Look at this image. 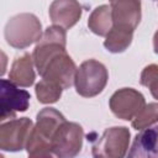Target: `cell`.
Returning <instances> with one entry per match:
<instances>
[{
  "label": "cell",
  "mask_w": 158,
  "mask_h": 158,
  "mask_svg": "<svg viewBox=\"0 0 158 158\" xmlns=\"http://www.w3.org/2000/svg\"><path fill=\"white\" fill-rule=\"evenodd\" d=\"M149 91H151V94H152V96L154 98V99H157L158 100V80L157 81H154L149 88Z\"/></svg>",
  "instance_id": "cell-21"
},
{
  "label": "cell",
  "mask_w": 158,
  "mask_h": 158,
  "mask_svg": "<svg viewBox=\"0 0 158 158\" xmlns=\"http://www.w3.org/2000/svg\"><path fill=\"white\" fill-rule=\"evenodd\" d=\"M32 128V121L28 117L2 122L0 126V148L6 152H20L26 149Z\"/></svg>",
  "instance_id": "cell-6"
},
{
  "label": "cell",
  "mask_w": 158,
  "mask_h": 158,
  "mask_svg": "<svg viewBox=\"0 0 158 158\" xmlns=\"http://www.w3.org/2000/svg\"><path fill=\"white\" fill-rule=\"evenodd\" d=\"M77 67L73 59L69 57L67 51L58 53L54 56L44 67L43 72L41 73L42 79L53 81L62 86V89H68L74 84Z\"/></svg>",
  "instance_id": "cell-8"
},
{
  "label": "cell",
  "mask_w": 158,
  "mask_h": 158,
  "mask_svg": "<svg viewBox=\"0 0 158 158\" xmlns=\"http://www.w3.org/2000/svg\"><path fill=\"white\" fill-rule=\"evenodd\" d=\"M130 131L125 126L106 128L93 144L94 158H125L130 144Z\"/></svg>",
  "instance_id": "cell-4"
},
{
  "label": "cell",
  "mask_w": 158,
  "mask_h": 158,
  "mask_svg": "<svg viewBox=\"0 0 158 158\" xmlns=\"http://www.w3.org/2000/svg\"><path fill=\"white\" fill-rule=\"evenodd\" d=\"M33 64V58L30 53H23L20 57H16L9 73V80L17 86H31L36 79Z\"/></svg>",
  "instance_id": "cell-14"
},
{
  "label": "cell",
  "mask_w": 158,
  "mask_h": 158,
  "mask_svg": "<svg viewBox=\"0 0 158 158\" xmlns=\"http://www.w3.org/2000/svg\"><path fill=\"white\" fill-rule=\"evenodd\" d=\"M35 91H36L37 100L41 104H53L60 99L63 89L62 86H59L53 81L42 79L40 83L36 84Z\"/></svg>",
  "instance_id": "cell-17"
},
{
  "label": "cell",
  "mask_w": 158,
  "mask_h": 158,
  "mask_svg": "<svg viewBox=\"0 0 158 158\" xmlns=\"http://www.w3.org/2000/svg\"><path fill=\"white\" fill-rule=\"evenodd\" d=\"M28 153V158H53L51 148H37Z\"/></svg>",
  "instance_id": "cell-20"
},
{
  "label": "cell",
  "mask_w": 158,
  "mask_h": 158,
  "mask_svg": "<svg viewBox=\"0 0 158 158\" xmlns=\"http://www.w3.org/2000/svg\"><path fill=\"white\" fill-rule=\"evenodd\" d=\"M83 138V127L77 122L65 121L56 131L51 141L52 153L57 158H75L81 149Z\"/></svg>",
  "instance_id": "cell-5"
},
{
  "label": "cell",
  "mask_w": 158,
  "mask_h": 158,
  "mask_svg": "<svg viewBox=\"0 0 158 158\" xmlns=\"http://www.w3.org/2000/svg\"><path fill=\"white\" fill-rule=\"evenodd\" d=\"M132 37L133 31L112 26L104 41V47L111 53H121L128 48L132 42Z\"/></svg>",
  "instance_id": "cell-16"
},
{
  "label": "cell",
  "mask_w": 158,
  "mask_h": 158,
  "mask_svg": "<svg viewBox=\"0 0 158 158\" xmlns=\"http://www.w3.org/2000/svg\"><path fill=\"white\" fill-rule=\"evenodd\" d=\"M157 80H158V65L157 64H149V65L144 67V69L141 73V78H139L141 85L149 88Z\"/></svg>",
  "instance_id": "cell-19"
},
{
  "label": "cell",
  "mask_w": 158,
  "mask_h": 158,
  "mask_svg": "<svg viewBox=\"0 0 158 158\" xmlns=\"http://www.w3.org/2000/svg\"><path fill=\"white\" fill-rule=\"evenodd\" d=\"M88 27L93 33L106 37L110 30L112 28V16L110 5H100L95 7L88 19Z\"/></svg>",
  "instance_id": "cell-15"
},
{
  "label": "cell",
  "mask_w": 158,
  "mask_h": 158,
  "mask_svg": "<svg viewBox=\"0 0 158 158\" xmlns=\"http://www.w3.org/2000/svg\"><path fill=\"white\" fill-rule=\"evenodd\" d=\"M158 122V104L149 102L135 116L132 120V127L135 130H144Z\"/></svg>",
  "instance_id": "cell-18"
},
{
  "label": "cell",
  "mask_w": 158,
  "mask_h": 158,
  "mask_svg": "<svg viewBox=\"0 0 158 158\" xmlns=\"http://www.w3.org/2000/svg\"><path fill=\"white\" fill-rule=\"evenodd\" d=\"M65 122L64 116L53 107H44L37 114L36 125L32 131L43 139L52 141L56 131L62 123Z\"/></svg>",
  "instance_id": "cell-13"
},
{
  "label": "cell",
  "mask_w": 158,
  "mask_h": 158,
  "mask_svg": "<svg viewBox=\"0 0 158 158\" xmlns=\"http://www.w3.org/2000/svg\"><path fill=\"white\" fill-rule=\"evenodd\" d=\"M30 93L19 89L12 81L1 79V114L0 120L15 118L16 112H23L30 105Z\"/></svg>",
  "instance_id": "cell-9"
},
{
  "label": "cell",
  "mask_w": 158,
  "mask_h": 158,
  "mask_svg": "<svg viewBox=\"0 0 158 158\" xmlns=\"http://www.w3.org/2000/svg\"><path fill=\"white\" fill-rule=\"evenodd\" d=\"M109 73L106 67L95 59L83 62L77 69L75 74V90L80 96L93 98L99 95L106 86Z\"/></svg>",
  "instance_id": "cell-2"
},
{
  "label": "cell",
  "mask_w": 158,
  "mask_h": 158,
  "mask_svg": "<svg viewBox=\"0 0 158 158\" xmlns=\"http://www.w3.org/2000/svg\"><path fill=\"white\" fill-rule=\"evenodd\" d=\"M127 158H158V125L136 135Z\"/></svg>",
  "instance_id": "cell-12"
},
{
  "label": "cell",
  "mask_w": 158,
  "mask_h": 158,
  "mask_svg": "<svg viewBox=\"0 0 158 158\" xmlns=\"http://www.w3.org/2000/svg\"><path fill=\"white\" fill-rule=\"evenodd\" d=\"M42 25L36 15L23 12L9 19L5 25L4 36L9 46L23 49L38 42L42 37Z\"/></svg>",
  "instance_id": "cell-1"
},
{
  "label": "cell",
  "mask_w": 158,
  "mask_h": 158,
  "mask_svg": "<svg viewBox=\"0 0 158 158\" xmlns=\"http://www.w3.org/2000/svg\"><path fill=\"white\" fill-rule=\"evenodd\" d=\"M112 26L135 31L141 21V2L137 0H116L110 2Z\"/></svg>",
  "instance_id": "cell-10"
},
{
  "label": "cell",
  "mask_w": 158,
  "mask_h": 158,
  "mask_svg": "<svg viewBox=\"0 0 158 158\" xmlns=\"http://www.w3.org/2000/svg\"><path fill=\"white\" fill-rule=\"evenodd\" d=\"M81 5L74 0H57L49 6V17L53 26L64 30L73 27L81 17Z\"/></svg>",
  "instance_id": "cell-11"
},
{
  "label": "cell",
  "mask_w": 158,
  "mask_h": 158,
  "mask_svg": "<svg viewBox=\"0 0 158 158\" xmlns=\"http://www.w3.org/2000/svg\"><path fill=\"white\" fill-rule=\"evenodd\" d=\"M65 43H67V33L64 28L58 26H51L44 30L41 40L37 42L32 53L33 63L40 75L43 72L47 63L54 56L65 51Z\"/></svg>",
  "instance_id": "cell-3"
},
{
  "label": "cell",
  "mask_w": 158,
  "mask_h": 158,
  "mask_svg": "<svg viewBox=\"0 0 158 158\" xmlns=\"http://www.w3.org/2000/svg\"><path fill=\"white\" fill-rule=\"evenodd\" d=\"M153 48H154V52L158 54V30L153 36Z\"/></svg>",
  "instance_id": "cell-22"
},
{
  "label": "cell",
  "mask_w": 158,
  "mask_h": 158,
  "mask_svg": "<svg viewBox=\"0 0 158 158\" xmlns=\"http://www.w3.org/2000/svg\"><path fill=\"white\" fill-rule=\"evenodd\" d=\"M144 96L132 88H122L115 91L110 100L109 106L112 114L121 120H133L135 116L144 107Z\"/></svg>",
  "instance_id": "cell-7"
}]
</instances>
